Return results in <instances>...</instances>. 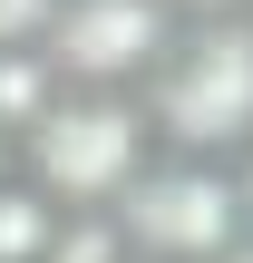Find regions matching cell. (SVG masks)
Returning a JSON list of instances; mask_svg holds the SVG:
<instances>
[{
	"label": "cell",
	"mask_w": 253,
	"mask_h": 263,
	"mask_svg": "<svg viewBox=\"0 0 253 263\" xmlns=\"http://www.w3.org/2000/svg\"><path fill=\"white\" fill-rule=\"evenodd\" d=\"M146 176V107L127 88H68L20 137V185H39L59 215H107Z\"/></svg>",
	"instance_id": "1"
},
{
	"label": "cell",
	"mask_w": 253,
	"mask_h": 263,
	"mask_svg": "<svg viewBox=\"0 0 253 263\" xmlns=\"http://www.w3.org/2000/svg\"><path fill=\"white\" fill-rule=\"evenodd\" d=\"M156 127L195 166L253 146V29L244 20H195V29L166 39V59H156Z\"/></svg>",
	"instance_id": "2"
},
{
	"label": "cell",
	"mask_w": 253,
	"mask_h": 263,
	"mask_svg": "<svg viewBox=\"0 0 253 263\" xmlns=\"http://www.w3.org/2000/svg\"><path fill=\"white\" fill-rule=\"evenodd\" d=\"M107 224H117L127 263H224L234 244H244L234 176H224V166H195V156L146 166V176L107 205Z\"/></svg>",
	"instance_id": "3"
},
{
	"label": "cell",
	"mask_w": 253,
	"mask_h": 263,
	"mask_svg": "<svg viewBox=\"0 0 253 263\" xmlns=\"http://www.w3.org/2000/svg\"><path fill=\"white\" fill-rule=\"evenodd\" d=\"M176 39V10L166 0H59L49 20V68L59 88H127L137 68H156Z\"/></svg>",
	"instance_id": "4"
},
{
	"label": "cell",
	"mask_w": 253,
	"mask_h": 263,
	"mask_svg": "<svg viewBox=\"0 0 253 263\" xmlns=\"http://www.w3.org/2000/svg\"><path fill=\"white\" fill-rule=\"evenodd\" d=\"M59 98H68V88H59V68H49V49H0V137H10V146H20Z\"/></svg>",
	"instance_id": "5"
},
{
	"label": "cell",
	"mask_w": 253,
	"mask_h": 263,
	"mask_svg": "<svg viewBox=\"0 0 253 263\" xmlns=\"http://www.w3.org/2000/svg\"><path fill=\"white\" fill-rule=\"evenodd\" d=\"M49 244H59V205L10 176V185H0V263H39Z\"/></svg>",
	"instance_id": "6"
},
{
	"label": "cell",
	"mask_w": 253,
	"mask_h": 263,
	"mask_svg": "<svg viewBox=\"0 0 253 263\" xmlns=\"http://www.w3.org/2000/svg\"><path fill=\"white\" fill-rule=\"evenodd\" d=\"M39 263H127V244H117L107 215H59V244H49Z\"/></svg>",
	"instance_id": "7"
},
{
	"label": "cell",
	"mask_w": 253,
	"mask_h": 263,
	"mask_svg": "<svg viewBox=\"0 0 253 263\" xmlns=\"http://www.w3.org/2000/svg\"><path fill=\"white\" fill-rule=\"evenodd\" d=\"M59 0H0V49H49Z\"/></svg>",
	"instance_id": "8"
},
{
	"label": "cell",
	"mask_w": 253,
	"mask_h": 263,
	"mask_svg": "<svg viewBox=\"0 0 253 263\" xmlns=\"http://www.w3.org/2000/svg\"><path fill=\"white\" fill-rule=\"evenodd\" d=\"M224 176H234V205L253 215V146H244V166H224Z\"/></svg>",
	"instance_id": "9"
},
{
	"label": "cell",
	"mask_w": 253,
	"mask_h": 263,
	"mask_svg": "<svg viewBox=\"0 0 253 263\" xmlns=\"http://www.w3.org/2000/svg\"><path fill=\"white\" fill-rule=\"evenodd\" d=\"M185 10H205V20H244L253 0H185Z\"/></svg>",
	"instance_id": "10"
},
{
	"label": "cell",
	"mask_w": 253,
	"mask_h": 263,
	"mask_svg": "<svg viewBox=\"0 0 253 263\" xmlns=\"http://www.w3.org/2000/svg\"><path fill=\"white\" fill-rule=\"evenodd\" d=\"M10 176H20V146H10V137H0V185H10Z\"/></svg>",
	"instance_id": "11"
},
{
	"label": "cell",
	"mask_w": 253,
	"mask_h": 263,
	"mask_svg": "<svg viewBox=\"0 0 253 263\" xmlns=\"http://www.w3.org/2000/svg\"><path fill=\"white\" fill-rule=\"evenodd\" d=\"M224 263H253V234H244V244H234V254H224Z\"/></svg>",
	"instance_id": "12"
},
{
	"label": "cell",
	"mask_w": 253,
	"mask_h": 263,
	"mask_svg": "<svg viewBox=\"0 0 253 263\" xmlns=\"http://www.w3.org/2000/svg\"><path fill=\"white\" fill-rule=\"evenodd\" d=\"M244 29H253V10H244Z\"/></svg>",
	"instance_id": "13"
}]
</instances>
